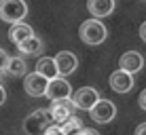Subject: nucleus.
I'll return each mask as SVG.
<instances>
[{
  "instance_id": "nucleus-6",
  "label": "nucleus",
  "mask_w": 146,
  "mask_h": 135,
  "mask_svg": "<svg viewBox=\"0 0 146 135\" xmlns=\"http://www.w3.org/2000/svg\"><path fill=\"white\" fill-rule=\"evenodd\" d=\"M72 97V103H74V108H78V110H87L89 112V108L93 106L95 101L100 99V93L95 91L93 87H83V89H78L74 95H70Z\"/></svg>"
},
{
  "instance_id": "nucleus-10",
  "label": "nucleus",
  "mask_w": 146,
  "mask_h": 135,
  "mask_svg": "<svg viewBox=\"0 0 146 135\" xmlns=\"http://www.w3.org/2000/svg\"><path fill=\"white\" fill-rule=\"evenodd\" d=\"M142 68H144V57L138 51H127V53L121 55L119 70H125V72H129V74H138Z\"/></svg>"
},
{
  "instance_id": "nucleus-17",
  "label": "nucleus",
  "mask_w": 146,
  "mask_h": 135,
  "mask_svg": "<svg viewBox=\"0 0 146 135\" xmlns=\"http://www.w3.org/2000/svg\"><path fill=\"white\" fill-rule=\"evenodd\" d=\"M57 127H59V131H62L64 135H74L76 131L83 129V122H80V118H76V116L72 114V116H68L66 121L57 122Z\"/></svg>"
},
{
  "instance_id": "nucleus-4",
  "label": "nucleus",
  "mask_w": 146,
  "mask_h": 135,
  "mask_svg": "<svg viewBox=\"0 0 146 135\" xmlns=\"http://www.w3.org/2000/svg\"><path fill=\"white\" fill-rule=\"evenodd\" d=\"M72 95V84H70L64 76L51 78L47 82V91H44V97L49 101H57V99H66Z\"/></svg>"
},
{
  "instance_id": "nucleus-23",
  "label": "nucleus",
  "mask_w": 146,
  "mask_h": 135,
  "mask_svg": "<svg viewBox=\"0 0 146 135\" xmlns=\"http://www.w3.org/2000/svg\"><path fill=\"white\" fill-rule=\"evenodd\" d=\"M140 38H142V40L146 42V21L142 23V26H140Z\"/></svg>"
},
{
  "instance_id": "nucleus-2",
  "label": "nucleus",
  "mask_w": 146,
  "mask_h": 135,
  "mask_svg": "<svg viewBox=\"0 0 146 135\" xmlns=\"http://www.w3.org/2000/svg\"><path fill=\"white\" fill-rule=\"evenodd\" d=\"M28 15V4L26 0H0V19L7 23H17L23 21Z\"/></svg>"
},
{
  "instance_id": "nucleus-9",
  "label": "nucleus",
  "mask_w": 146,
  "mask_h": 135,
  "mask_svg": "<svg viewBox=\"0 0 146 135\" xmlns=\"http://www.w3.org/2000/svg\"><path fill=\"white\" fill-rule=\"evenodd\" d=\"M47 78L40 76L38 72H32L26 76V82H23V87H26V93L30 97H44V91H47Z\"/></svg>"
},
{
  "instance_id": "nucleus-18",
  "label": "nucleus",
  "mask_w": 146,
  "mask_h": 135,
  "mask_svg": "<svg viewBox=\"0 0 146 135\" xmlns=\"http://www.w3.org/2000/svg\"><path fill=\"white\" fill-rule=\"evenodd\" d=\"M42 135H64V133H62V131H59V127H57V124H55V122H53V124H51V127H47V131H44Z\"/></svg>"
},
{
  "instance_id": "nucleus-24",
  "label": "nucleus",
  "mask_w": 146,
  "mask_h": 135,
  "mask_svg": "<svg viewBox=\"0 0 146 135\" xmlns=\"http://www.w3.org/2000/svg\"><path fill=\"white\" fill-rule=\"evenodd\" d=\"M74 135H87V129H85V127H83V129H80V131H76V133H74Z\"/></svg>"
},
{
  "instance_id": "nucleus-7",
  "label": "nucleus",
  "mask_w": 146,
  "mask_h": 135,
  "mask_svg": "<svg viewBox=\"0 0 146 135\" xmlns=\"http://www.w3.org/2000/svg\"><path fill=\"white\" fill-rule=\"evenodd\" d=\"M49 114H51V118H53V122H55V124L62 122V121H66L68 116H72V114H74V103H72V99L66 97V99H57V101H51Z\"/></svg>"
},
{
  "instance_id": "nucleus-14",
  "label": "nucleus",
  "mask_w": 146,
  "mask_h": 135,
  "mask_svg": "<svg viewBox=\"0 0 146 135\" xmlns=\"http://www.w3.org/2000/svg\"><path fill=\"white\" fill-rule=\"evenodd\" d=\"M34 34V30L28 26V23H23V21H17V23H13L11 30H9V38L17 44V42H21V40H26V38H30Z\"/></svg>"
},
{
  "instance_id": "nucleus-20",
  "label": "nucleus",
  "mask_w": 146,
  "mask_h": 135,
  "mask_svg": "<svg viewBox=\"0 0 146 135\" xmlns=\"http://www.w3.org/2000/svg\"><path fill=\"white\" fill-rule=\"evenodd\" d=\"M140 108H142L144 112H146V89H144L142 93H140Z\"/></svg>"
},
{
  "instance_id": "nucleus-21",
  "label": "nucleus",
  "mask_w": 146,
  "mask_h": 135,
  "mask_svg": "<svg viewBox=\"0 0 146 135\" xmlns=\"http://www.w3.org/2000/svg\"><path fill=\"white\" fill-rule=\"evenodd\" d=\"M133 135H146V122L138 124V127H135V133H133Z\"/></svg>"
},
{
  "instance_id": "nucleus-3",
  "label": "nucleus",
  "mask_w": 146,
  "mask_h": 135,
  "mask_svg": "<svg viewBox=\"0 0 146 135\" xmlns=\"http://www.w3.org/2000/svg\"><path fill=\"white\" fill-rule=\"evenodd\" d=\"M51 124H53V118L49 114V110H36L23 121V131L28 135H42Z\"/></svg>"
},
{
  "instance_id": "nucleus-26",
  "label": "nucleus",
  "mask_w": 146,
  "mask_h": 135,
  "mask_svg": "<svg viewBox=\"0 0 146 135\" xmlns=\"http://www.w3.org/2000/svg\"><path fill=\"white\" fill-rule=\"evenodd\" d=\"M0 80H2V70H0Z\"/></svg>"
},
{
  "instance_id": "nucleus-22",
  "label": "nucleus",
  "mask_w": 146,
  "mask_h": 135,
  "mask_svg": "<svg viewBox=\"0 0 146 135\" xmlns=\"http://www.w3.org/2000/svg\"><path fill=\"white\" fill-rule=\"evenodd\" d=\"M4 101H7V91H4V87L0 84V106H2Z\"/></svg>"
},
{
  "instance_id": "nucleus-1",
  "label": "nucleus",
  "mask_w": 146,
  "mask_h": 135,
  "mask_svg": "<svg viewBox=\"0 0 146 135\" xmlns=\"http://www.w3.org/2000/svg\"><path fill=\"white\" fill-rule=\"evenodd\" d=\"M78 36H80V40H83L85 44H93L95 47V44H102L104 40H106L108 30H106V26H104L100 19H87V21L80 23Z\"/></svg>"
},
{
  "instance_id": "nucleus-5",
  "label": "nucleus",
  "mask_w": 146,
  "mask_h": 135,
  "mask_svg": "<svg viewBox=\"0 0 146 135\" xmlns=\"http://www.w3.org/2000/svg\"><path fill=\"white\" fill-rule=\"evenodd\" d=\"M89 114H91V118L95 122H110L114 116H117V106H114L110 99H102L100 97L98 101L93 103L91 108H89Z\"/></svg>"
},
{
  "instance_id": "nucleus-16",
  "label": "nucleus",
  "mask_w": 146,
  "mask_h": 135,
  "mask_svg": "<svg viewBox=\"0 0 146 135\" xmlns=\"http://www.w3.org/2000/svg\"><path fill=\"white\" fill-rule=\"evenodd\" d=\"M26 61L23 59H19V57H9L7 59V66H4L2 70L9 74V76H23L26 74Z\"/></svg>"
},
{
  "instance_id": "nucleus-25",
  "label": "nucleus",
  "mask_w": 146,
  "mask_h": 135,
  "mask_svg": "<svg viewBox=\"0 0 146 135\" xmlns=\"http://www.w3.org/2000/svg\"><path fill=\"white\" fill-rule=\"evenodd\" d=\"M87 135H100L98 131H93V129H87Z\"/></svg>"
},
{
  "instance_id": "nucleus-13",
  "label": "nucleus",
  "mask_w": 146,
  "mask_h": 135,
  "mask_svg": "<svg viewBox=\"0 0 146 135\" xmlns=\"http://www.w3.org/2000/svg\"><path fill=\"white\" fill-rule=\"evenodd\" d=\"M36 72L40 76H44L47 80H51V78H57L59 72H57V66H55L53 57H40L38 63H36Z\"/></svg>"
},
{
  "instance_id": "nucleus-15",
  "label": "nucleus",
  "mask_w": 146,
  "mask_h": 135,
  "mask_svg": "<svg viewBox=\"0 0 146 135\" xmlns=\"http://www.w3.org/2000/svg\"><path fill=\"white\" fill-rule=\"evenodd\" d=\"M17 49L21 51L23 55H34V53H40L42 51V40H40L38 36H30L26 38V40H21V42H17Z\"/></svg>"
},
{
  "instance_id": "nucleus-19",
  "label": "nucleus",
  "mask_w": 146,
  "mask_h": 135,
  "mask_svg": "<svg viewBox=\"0 0 146 135\" xmlns=\"http://www.w3.org/2000/svg\"><path fill=\"white\" fill-rule=\"evenodd\" d=\"M7 59H9V53L4 51V49H0V70L7 66Z\"/></svg>"
},
{
  "instance_id": "nucleus-11",
  "label": "nucleus",
  "mask_w": 146,
  "mask_h": 135,
  "mask_svg": "<svg viewBox=\"0 0 146 135\" xmlns=\"http://www.w3.org/2000/svg\"><path fill=\"white\" fill-rule=\"evenodd\" d=\"M53 61H55V66H57L59 76H68V74H72L74 70H76V66H78L76 55L70 53V51H59L57 55H55Z\"/></svg>"
},
{
  "instance_id": "nucleus-12",
  "label": "nucleus",
  "mask_w": 146,
  "mask_h": 135,
  "mask_svg": "<svg viewBox=\"0 0 146 135\" xmlns=\"http://www.w3.org/2000/svg\"><path fill=\"white\" fill-rule=\"evenodd\" d=\"M87 9L93 17H108L114 11V0H87Z\"/></svg>"
},
{
  "instance_id": "nucleus-8",
  "label": "nucleus",
  "mask_w": 146,
  "mask_h": 135,
  "mask_svg": "<svg viewBox=\"0 0 146 135\" xmlns=\"http://www.w3.org/2000/svg\"><path fill=\"white\" fill-rule=\"evenodd\" d=\"M110 89L114 93H129L133 89V74L125 72V70H117L110 74Z\"/></svg>"
}]
</instances>
